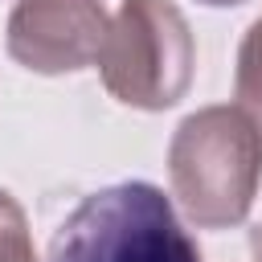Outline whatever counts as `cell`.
I'll return each instance as SVG.
<instances>
[{
    "instance_id": "obj_1",
    "label": "cell",
    "mask_w": 262,
    "mask_h": 262,
    "mask_svg": "<svg viewBox=\"0 0 262 262\" xmlns=\"http://www.w3.org/2000/svg\"><path fill=\"white\" fill-rule=\"evenodd\" d=\"M168 176L196 229H233L262 184V131L242 106H201L172 131Z\"/></svg>"
},
{
    "instance_id": "obj_2",
    "label": "cell",
    "mask_w": 262,
    "mask_h": 262,
    "mask_svg": "<svg viewBox=\"0 0 262 262\" xmlns=\"http://www.w3.org/2000/svg\"><path fill=\"white\" fill-rule=\"evenodd\" d=\"M45 262H201L164 188L119 180L90 192L53 233Z\"/></svg>"
},
{
    "instance_id": "obj_3",
    "label": "cell",
    "mask_w": 262,
    "mask_h": 262,
    "mask_svg": "<svg viewBox=\"0 0 262 262\" xmlns=\"http://www.w3.org/2000/svg\"><path fill=\"white\" fill-rule=\"evenodd\" d=\"M102 86L135 111L176 106L196 70V41L172 0H123L111 16L102 53Z\"/></svg>"
},
{
    "instance_id": "obj_4",
    "label": "cell",
    "mask_w": 262,
    "mask_h": 262,
    "mask_svg": "<svg viewBox=\"0 0 262 262\" xmlns=\"http://www.w3.org/2000/svg\"><path fill=\"white\" fill-rule=\"evenodd\" d=\"M106 29L102 0H16L4 45L33 74H74L98 61Z\"/></svg>"
},
{
    "instance_id": "obj_5",
    "label": "cell",
    "mask_w": 262,
    "mask_h": 262,
    "mask_svg": "<svg viewBox=\"0 0 262 262\" xmlns=\"http://www.w3.org/2000/svg\"><path fill=\"white\" fill-rule=\"evenodd\" d=\"M233 94L237 106L254 119V127L262 131V16L246 29L242 45H237V74H233Z\"/></svg>"
},
{
    "instance_id": "obj_6",
    "label": "cell",
    "mask_w": 262,
    "mask_h": 262,
    "mask_svg": "<svg viewBox=\"0 0 262 262\" xmlns=\"http://www.w3.org/2000/svg\"><path fill=\"white\" fill-rule=\"evenodd\" d=\"M0 262H37L29 217L16 205V196L4 188H0Z\"/></svg>"
},
{
    "instance_id": "obj_7",
    "label": "cell",
    "mask_w": 262,
    "mask_h": 262,
    "mask_svg": "<svg viewBox=\"0 0 262 262\" xmlns=\"http://www.w3.org/2000/svg\"><path fill=\"white\" fill-rule=\"evenodd\" d=\"M250 254H254V262H262V225L250 233Z\"/></svg>"
},
{
    "instance_id": "obj_8",
    "label": "cell",
    "mask_w": 262,
    "mask_h": 262,
    "mask_svg": "<svg viewBox=\"0 0 262 262\" xmlns=\"http://www.w3.org/2000/svg\"><path fill=\"white\" fill-rule=\"evenodd\" d=\"M201 4H209V8H233V4H246V0H201Z\"/></svg>"
}]
</instances>
